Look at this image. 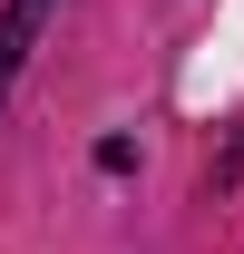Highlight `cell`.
<instances>
[{"label": "cell", "mask_w": 244, "mask_h": 254, "mask_svg": "<svg viewBox=\"0 0 244 254\" xmlns=\"http://www.w3.org/2000/svg\"><path fill=\"white\" fill-rule=\"evenodd\" d=\"M49 20H59V0H10V10H0V108H10V88H20V68L39 59Z\"/></svg>", "instance_id": "1"}]
</instances>
